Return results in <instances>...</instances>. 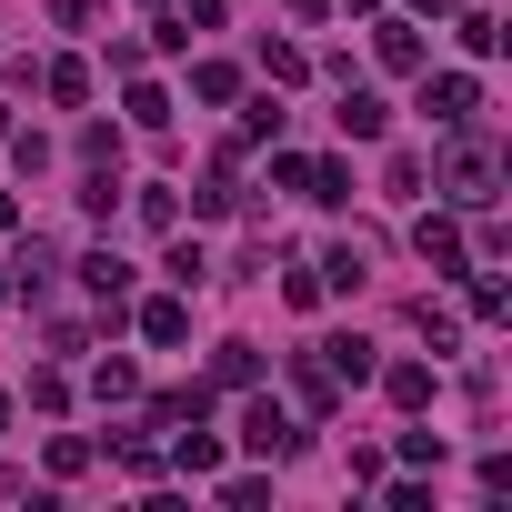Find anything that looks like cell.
<instances>
[{
  "mask_svg": "<svg viewBox=\"0 0 512 512\" xmlns=\"http://www.w3.org/2000/svg\"><path fill=\"white\" fill-rule=\"evenodd\" d=\"M492 181H502V161H492V141H472V121H462V131L442 141V201H462V211H492V201H502Z\"/></svg>",
  "mask_w": 512,
  "mask_h": 512,
  "instance_id": "1",
  "label": "cell"
},
{
  "mask_svg": "<svg viewBox=\"0 0 512 512\" xmlns=\"http://www.w3.org/2000/svg\"><path fill=\"white\" fill-rule=\"evenodd\" d=\"M241 442H251V452H262V462H282V452H302V422H292V412H282V402L262 392V402H251V412H241Z\"/></svg>",
  "mask_w": 512,
  "mask_h": 512,
  "instance_id": "2",
  "label": "cell"
},
{
  "mask_svg": "<svg viewBox=\"0 0 512 512\" xmlns=\"http://www.w3.org/2000/svg\"><path fill=\"white\" fill-rule=\"evenodd\" d=\"M412 251H422V262H432L442 282H452V272H472V251H462V231H452L442 211H422V221H412Z\"/></svg>",
  "mask_w": 512,
  "mask_h": 512,
  "instance_id": "3",
  "label": "cell"
},
{
  "mask_svg": "<svg viewBox=\"0 0 512 512\" xmlns=\"http://www.w3.org/2000/svg\"><path fill=\"white\" fill-rule=\"evenodd\" d=\"M472 101H482V81H472V71H442V81H422V111H432L442 131H462V121H472Z\"/></svg>",
  "mask_w": 512,
  "mask_h": 512,
  "instance_id": "4",
  "label": "cell"
},
{
  "mask_svg": "<svg viewBox=\"0 0 512 512\" xmlns=\"http://www.w3.org/2000/svg\"><path fill=\"white\" fill-rule=\"evenodd\" d=\"M81 292H91L101 312H121V292H131V262H121V251H81Z\"/></svg>",
  "mask_w": 512,
  "mask_h": 512,
  "instance_id": "5",
  "label": "cell"
},
{
  "mask_svg": "<svg viewBox=\"0 0 512 512\" xmlns=\"http://www.w3.org/2000/svg\"><path fill=\"white\" fill-rule=\"evenodd\" d=\"M312 352H322V372H332L342 392H352V382H372V342H362V332H332V342H312Z\"/></svg>",
  "mask_w": 512,
  "mask_h": 512,
  "instance_id": "6",
  "label": "cell"
},
{
  "mask_svg": "<svg viewBox=\"0 0 512 512\" xmlns=\"http://www.w3.org/2000/svg\"><path fill=\"white\" fill-rule=\"evenodd\" d=\"M141 342H161V352H171V342H191V302H181V292L141 302Z\"/></svg>",
  "mask_w": 512,
  "mask_h": 512,
  "instance_id": "7",
  "label": "cell"
},
{
  "mask_svg": "<svg viewBox=\"0 0 512 512\" xmlns=\"http://www.w3.org/2000/svg\"><path fill=\"white\" fill-rule=\"evenodd\" d=\"M292 402H302V412H332V402H342V382L322 372V352H292Z\"/></svg>",
  "mask_w": 512,
  "mask_h": 512,
  "instance_id": "8",
  "label": "cell"
},
{
  "mask_svg": "<svg viewBox=\"0 0 512 512\" xmlns=\"http://www.w3.org/2000/svg\"><path fill=\"white\" fill-rule=\"evenodd\" d=\"M342 131H352V141H382V131H392V101H382V91H342Z\"/></svg>",
  "mask_w": 512,
  "mask_h": 512,
  "instance_id": "9",
  "label": "cell"
},
{
  "mask_svg": "<svg viewBox=\"0 0 512 512\" xmlns=\"http://www.w3.org/2000/svg\"><path fill=\"white\" fill-rule=\"evenodd\" d=\"M372 51H382V71H422V31H412V21H382Z\"/></svg>",
  "mask_w": 512,
  "mask_h": 512,
  "instance_id": "10",
  "label": "cell"
},
{
  "mask_svg": "<svg viewBox=\"0 0 512 512\" xmlns=\"http://www.w3.org/2000/svg\"><path fill=\"white\" fill-rule=\"evenodd\" d=\"M382 392H392L402 412H422V402H432V362H392V372H382Z\"/></svg>",
  "mask_w": 512,
  "mask_h": 512,
  "instance_id": "11",
  "label": "cell"
},
{
  "mask_svg": "<svg viewBox=\"0 0 512 512\" xmlns=\"http://www.w3.org/2000/svg\"><path fill=\"white\" fill-rule=\"evenodd\" d=\"M322 292H362V241H342V251H322Z\"/></svg>",
  "mask_w": 512,
  "mask_h": 512,
  "instance_id": "12",
  "label": "cell"
},
{
  "mask_svg": "<svg viewBox=\"0 0 512 512\" xmlns=\"http://www.w3.org/2000/svg\"><path fill=\"white\" fill-rule=\"evenodd\" d=\"M161 272H171L181 292H201V282H211V262H201V241H171V262H161Z\"/></svg>",
  "mask_w": 512,
  "mask_h": 512,
  "instance_id": "13",
  "label": "cell"
},
{
  "mask_svg": "<svg viewBox=\"0 0 512 512\" xmlns=\"http://www.w3.org/2000/svg\"><path fill=\"white\" fill-rule=\"evenodd\" d=\"M211 382H262V352H251V342H221V362H211Z\"/></svg>",
  "mask_w": 512,
  "mask_h": 512,
  "instance_id": "14",
  "label": "cell"
},
{
  "mask_svg": "<svg viewBox=\"0 0 512 512\" xmlns=\"http://www.w3.org/2000/svg\"><path fill=\"white\" fill-rule=\"evenodd\" d=\"M462 51L492 61V51H502V21H492V11H462Z\"/></svg>",
  "mask_w": 512,
  "mask_h": 512,
  "instance_id": "15",
  "label": "cell"
},
{
  "mask_svg": "<svg viewBox=\"0 0 512 512\" xmlns=\"http://www.w3.org/2000/svg\"><path fill=\"white\" fill-rule=\"evenodd\" d=\"M41 91H51V101H91V71H81V61H51Z\"/></svg>",
  "mask_w": 512,
  "mask_h": 512,
  "instance_id": "16",
  "label": "cell"
},
{
  "mask_svg": "<svg viewBox=\"0 0 512 512\" xmlns=\"http://www.w3.org/2000/svg\"><path fill=\"white\" fill-rule=\"evenodd\" d=\"M171 462H181V472H221V442H211V432H181Z\"/></svg>",
  "mask_w": 512,
  "mask_h": 512,
  "instance_id": "17",
  "label": "cell"
},
{
  "mask_svg": "<svg viewBox=\"0 0 512 512\" xmlns=\"http://www.w3.org/2000/svg\"><path fill=\"white\" fill-rule=\"evenodd\" d=\"M262 71H272V81H312V61H302L292 41H262Z\"/></svg>",
  "mask_w": 512,
  "mask_h": 512,
  "instance_id": "18",
  "label": "cell"
},
{
  "mask_svg": "<svg viewBox=\"0 0 512 512\" xmlns=\"http://www.w3.org/2000/svg\"><path fill=\"white\" fill-rule=\"evenodd\" d=\"M191 91H201V101H231V91H241V71H231V61H201V71H191Z\"/></svg>",
  "mask_w": 512,
  "mask_h": 512,
  "instance_id": "19",
  "label": "cell"
},
{
  "mask_svg": "<svg viewBox=\"0 0 512 512\" xmlns=\"http://www.w3.org/2000/svg\"><path fill=\"white\" fill-rule=\"evenodd\" d=\"M91 392H101V402H131V392H141V372H131V362H101V372H91Z\"/></svg>",
  "mask_w": 512,
  "mask_h": 512,
  "instance_id": "20",
  "label": "cell"
},
{
  "mask_svg": "<svg viewBox=\"0 0 512 512\" xmlns=\"http://www.w3.org/2000/svg\"><path fill=\"white\" fill-rule=\"evenodd\" d=\"M131 121H141V131H161V121H171V101H161L151 81H131Z\"/></svg>",
  "mask_w": 512,
  "mask_h": 512,
  "instance_id": "21",
  "label": "cell"
},
{
  "mask_svg": "<svg viewBox=\"0 0 512 512\" xmlns=\"http://www.w3.org/2000/svg\"><path fill=\"white\" fill-rule=\"evenodd\" d=\"M131 211H141V221H151V231H171V221H181V201H171V191H161V181H151V191H141V201H131Z\"/></svg>",
  "mask_w": 512,
  "mask_h": 512,
  "instance_id": "22",
  "label": "cell"
},
{
  "mask_svg": "<svg viewBox=\"0 0 512 512\" xmlns=\"http://www.w3.org/2000/svg\"><path fill=\"white\" fill-rule=\"evenodd\" d=\"M502 312H512V292H502V282L482 272V282H472V322H502Z\"/></svg>",
  "mask_w": 512,
  "mask_h": 512,
  "instance_id": "23",
  "label": "cell"
},
{
  "mask_svg": "<svg viewBox=\"0 0 512 512\" xmlns=\"http://www.w3.org/2000/svg\"><path fill=\"white\" fill-rule=\"evenodd\" d=\"M412 322H422V332H432V352H452V312H442V302H432V292H422V302H412Z\"/></svg>",
  "mask_w": 512,
  "mask_h": 512,
  "instance_id": "24",
  "label": "cell"
},
{
  "mask_svg": "<svg viewBox=\"0 0 512 512\" xmlns=\"http://www.w3.org/2000/svg\"><path fill=\"white\" fill-rule=\"evenodd\" d=\"M181 31H221V0H181Z\"/></svg>",
  "mask_w": 512,
  "mask_h": 512,
  "instance_id": "25",
  "label": "cell"
},
{
  "mask_svg": "<svg viewBox=\"0 0 512 512\" xmlns=\"http://www.w3.org/2000/svg\"><path fill=\"white\" fill-rule=\"evenodd\" d=\"M91 11H101V0H51V21H61V31H81Z\"/></svg>",
  "mask_w": 512,
  "mask_h": 512,
  "instance_id": "26",
  "label": "cell"
},
{
  "mask_svg": "<svg viewBox=\"0 0 512 512\" xmlns=\"http://www.w3.org/2000/svg\"><path fill=\"white\" fill-rule=\"evenodd\" d=\"M412 11H422V21H432V11H462V0H412Z\"/></svg>",
  "mask_w": 512,
  "mask_h": 512,
  "instance_id": "27",
  "label": "cell"
},
{
  "mask_svg": "<svg viewBox=\"0 0 512 512\" xmlns=\"http://www.w3.org/2000/svg\"><path fill=\"white\" fill-rule=\"evenodd\" d=\"M292 11H302V21H322V11H332V0H292Z\"/></svg>",
  "mask_w": 512,
  "mask_h": 512,
  "instance_id": "28",
  "label": "cell"
},
{
  "mask_svg": "<svg viewBox=\"0 0 512 512\" xmlns=\"http://www.w3.org/2000/svg\"><path fill=\"white\" fill-rule=\"evenodd\" d=\"M11 221H21V201H11V191H0V231H11Z\"/></svg>",
  "mask_w": 512,
  "mask_h": 512,
  "instance_id": "29",
  "label": "cell"
},
{
  "mask_svg": "<svg viewBox=\"0 0 512 512\" xmlns=\"http://www.w3.org/2000/svg\"><path fill=\"white\" fill-rule=\"evenodd\" d=\"M342 11H382V0H342Z\"/></svg>",
  "mask_w": 512,
  "mask_h": 512,
  "instance_id": "30",
  "label": "cell"
},
{
  "mask_svg": "<svg viewBox=\"0 0 512 512\" xmlns=\"http://www.w3.org/2000/svg\"><path fill=\"white\" fill-rule=\"evenodd\" d=\"M0 422H11V392H0Z\"/></svg>",
  "mask_w": 512,
  "mask_h": 512,
  "instance_id": "31",
  "label": "cell"
},
{
  "mask_svg": "<svg viewBox=\"0 0 512 512\" xmlns=\"http://www.w3.org/2000/svg\"><path fill=\"white\" fill-rule=\"evenodd\" d=\"M0 141H11V111H0Z\"/></svg>",
  "mask_w": 512,
  "mask_h": 512,
  "instance_id": "32",
  "label": "cell"
},
{
  "mask_svg": "<svg viewBox=\"0 0 512 512\" xmlns=\"http://www.w3.org/2000/svg\"><path fill=\"white\" fill-rule=\"evenodd\" d=\"M0 292H11V272H0Z\"/></svg>",
  "mask_w": 512,
  "mask_h": 512,
  "instance_id": "33",
  "label": "cell"
}]
</instances>
